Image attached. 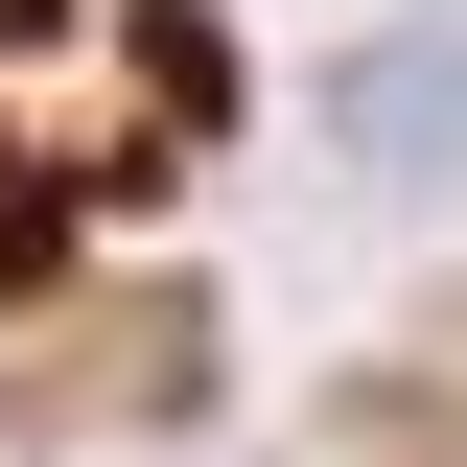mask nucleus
Returning a JSON list of instances; mask_svg holds the SVG:
<instances>
[{"instance_id":"nucleus-1","label":"nucleus","mask_w":467,"mask_h":467,"mask_svg":"<svg viewBox=\"0 0 467 467\" xmlns=\"http://www.w3.org/2000/svg\"><path fill=\"white\" fill-rule=\"evenodd\" d=\"M350 140H398V164H467V24H420V47H350Z\"/></svg>"}]
</instances>
